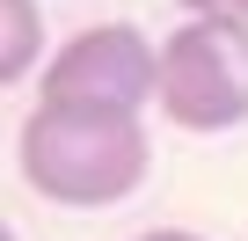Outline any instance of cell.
Instances as JSON below:
<instances>
[{
	"mask_svg": "<svg viewBox=\"0 0 248 241\" xmlns=\"http://www.w3.org/2000/svg\"><path fill=\"white\" fill-rule=\"evenodd\" d=\"M15 161H22V183L51 205H73V212H95V205H117L146 183V125L139 110L124 102H80V95H44L30 117H22V139H15Z\"/></svg>",
	"mask_w": 248,
	"mask_h": 241,
	"instance_id": "1",
	"label": "cell"
},
{
	"mask_svg": "<svg viewBox=\"0 0 248 241\" xmlns=\"http://www.w3.org/2000/svg\"><path fill=\"white\" fill-rule=\"evenodd\" d=\"M161 117L183 132L248 125V15H190L161 44Z\"/></svg>",
	"mask_w": 248,
	"mask_h": 241,
	"instance_id": "2",
	"label": "cell"
},
{
	"mask_svg": "<svg viewBox=\"0 0 248 241\" xmlns=\"http://www.w3.org/2000/svg\"><path fill=\"white\" fill-rule=\"evenodd\" d=\"M44 95L146 110V102H161V51L139 37V22H95L44 66Z\"/></svg>",
	"mask_w": 248,
	"mask_h": 241,
	"instance_id": "3",
	"label": "cell"
},
{
	"mask_svg": "<svg viewBox=\"0 0 248 241\" xmlns=\"http://www.w3.org/2000/svg\"><path fill=\"white\" fill-rule=\"evenodd\" d=\"M44 51V15H37V0H0V80H30Z\"/></svg>",
	"mask_w": 248,
	"mask_h": 241,
	"instance_id": "4",
	"label": "cell"
},
{
	"mask_svg": "<svg viewBox=\"0 0 248 241\" xmlns=\"http://www.w3.org/2000/svg\"><path fill=\"white\" fill-rule=\"evenodd\" d=\"M183 8H190V15H233L226 0H183Z\"/></svg>",
	"mask_w": 248,
	"mask_h": 241,
	"instance_id": "5",
	"label": "cell"
},
{
	"mask_svg": "<svg viewBox=\"0 0 248 241\" xmlns=\"http://www.w3.org/2000/svg\"><path fill=\"white\" fill-rule=\"evenodd\" d=\"M139 241H197V234H183V226H154V234H139Z\"/></svg>",
	"mask_w": 248,
	"mask_h": 241,
	"instance_id": "6",
	"label": "cell"
},
{
	"mask_svg": "<svg viewBox=\"0 0 248 241\" xmlns=\"http://www.w3.org/2000/svg\"><path fill=\"white\" fill-rule=\"evenodd\" d=\"M226 8H233V15H248V0H226Z\"/></svg>",
	"mask_w": 248,
	"mask_h": 241,
	"instance_id": "7",
	"label": "cell"
},
{
	"mask_svg": "<svg viewBox=\"0 0 248 241\" xmlns=\"http://www.w3.org/2000/svg\"><path fill=\"white\" fill-rule=\"evenodd\" d=\"M0 241H15V234H0Z\"/></svg>",
	"mask_w": 248,
	"mask_h": 241,
	"instance_id": "8",
	"label": "cell"
}]
</instances>
